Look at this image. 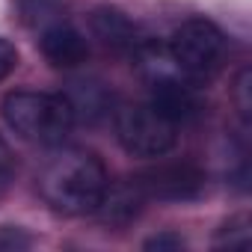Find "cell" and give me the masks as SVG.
<instances>
[{
    "label": "cell",
    "instance_id": "cell-5",
    "mask_svg": "<svg viewBox=\"0 0 252 252\" xmlns=\"http://www.w3.org/2000/svg\"><path fill=\"white\" fill-rule=\"evenodd\" d=\"M131 178L146 202H193L205 190V172L196 163H158Z\"/></svg>",
    "mask_w": 252,
    "mask_h": 252
},
{
    "label": "cell",
    "instance_id": "cell-8",
    "mask_svg": "<svg viewBox=\"0 0 252 252\" xmlns=\"http://www.w3.org/2000/svg\"><path fill=\"white\" fill-rule=\"evenodd\" d=\"M39 48L54 68H77L89 57V42L71 21L45 27L39 33Z\"/></svg>",
    "mask_w": 252,
    "mask_h": 252
},
{
    "label": "cell",
    "instance_id": "cell-15",
    "mask_svg": "<svg viewBox=\"0 0 252 252\" xmlns=\"http://www.w3.org/2000/svg\"><path fill=\"white\" fill-rule=\"evenodd\" d=\"M15 68H18V51H15V45L9 39L0 36V80L9 77Z\"/></svg>",
    "mask_w": 252,
    "mask_h": 252
},
{
    "label": "cell",
    "instance_id": "cell-12",
    "mask_svg": "<svg viewBox=\"0 0 252 252\" xmlns=\"http://www.w3.org/2000/svg\"><path fill=\"white\" fill-rule=\"evenodd\" d=\"M252 240V228H249V217L246 214H237L231 217L220 231H217V246H228V249H246Z\"/></svg>",
    "mask_w": 252,
    "mask_h": 252
},
{
    "label": "cell",
    "instance_id": "cell-14",
    "mask_svg": "<svg viewBox=\"0 0 252 252\" xmlns=\"http://www.w3.org/2000/svg\"><path fill=\"white\" fill-rule=\"evenodd\" d=\"M12 178H15V158H12V149L6 146V140L0 137V196L6 193Z\"/></svg>",
    "mask_w": 252,
    "mask_h": 252
},
{
    "label": "cell",
    "instance_id": "cell-9",
    "mask_svg": "<svg viewBox=\"0 0 252 252\" xmlns=\"http://www.w3.org/2000/svg\"><path fill=\"white\" fill-rule=\"evenodd\" d=\"M146 205V196L140 193V187L134 184V178H125L119 184H107L104 199L98 205V217L110 225H128Z\"/></svg>",
    "mask_w": 252,
    "mask_h": 252
},
{
    "label": "cell",
    "instance_id": "cell-11",
    "mask_svg": "<svg viewBox=\"0 0 252 252\" xmlns=\"http://www.w3.org/2000/svg\"><path fill=\"white\" fill-rule=\"evenodd\" d=\"M15 12H18L24 27L42 33L51 24L68 21L71 0H15Z\"/></svg>",
    "mask_w": 252,
    "mask_h": 252
},
{
    "label": "cell",
    "instance_id": "cell-6",
    "mask_svg": "<svg viewBox=\"0 0 252 252\" xmlns=\"http://www.w3.org/2000/svg\"><path fill=\"white\" fill-rule=\"evenodd\" d=\"M149 104L172 125L196 122L205 110L199 89L190 83V77H178V74H155L149 86Z\"/></svg>",
    "mask_w": 252,
    "mask_h": 252
},
{
    "label": "cell",
    "instance_id": "cell-17",
    "mask_svg": "<svg viewBox=\"0 0 252 252\" xmlns=\"http://www.w3.org/2000/svg\"><path fill=\"white\" fill-rule=\"evenodd\" d=\"M24 246H30V237L15 225H3L0 228V249H24Z\"/></svg>",
    "mask_w": 252,
    "mask_h": 252
},
{
    "label": "cell",
    "instance_id": "cell-16",
    "mask_svg": "<svg viewBox=\"0 0 252 252\" xmlns=\"http://www.w3.org/2000/svg\"><path fill=\"white\" fill-rule=\"evenodd\" d=\"M184 246H187V240L175 231H163V234H155V237L146 240V249H158V252H163V249L175 252V249H184Z\"/></svg>",
    "mask_w": 252,
    "mask_h": 252
},
{
    "label": "cell",
    "instance_id": "cell-1",
    "mask_svg": "<svg viewBox=\"0 0 252 252\" xmlns=\"http://www.w3.org/2000/svg\"><path fill=\"white\" fill-rule=\"evenodd\" d=\"M110 178L104 160L80 146H54V152L42 160L36 187L48 208L65 217L95 214Z\"/></svg>",
    "mask_w": 252,
    "mask_h": 252
},
{
    "label": "cell",
    "instance_id": "cell-13",
    "mask_svg": "<svg viewBox=\"0 0 252 252\" xmlns=\"http://www.w3.org/2000/svg\"><path fill=\"white\" fill-rule=\"evenodd\" d=\"M249 83H252V74L249 68H243L234 80V104H237V113L243 119H249V110H252V101H249Z\"/></svg>",
    "mask_w": 252,
    "mask_h": 252
},
{
    "label": "cell",
    "instance_id": "cell-4",
    "mask_svg": "<svg viewBox=\"0 0 252 252\" xmlns=\"http://www.w3.org/2000/svg\"><path fill=\"white\" fill-rule=\"evenodd\" d=\"M116 137L134 158H163L178 143V125L160 116L149 101L116 110Z\"/></svg>",
    "mask_w": 252,
    "mask_h": 252
},
{
    "label": "cell",
    "instance_id": "cell-2",
    "mask_svg": "<svg viewBox=\"0 0 252 252\" xmlns=\"http://www.w3.org/2000/svg\"><path fill=\"white\" fill-rule=\"evenodd\" d=\"M6 125L27 143L36 146H60L74 128V113L63 92H36L18 89L9 92L0 104Z\"/></svg>",
    "mask_w": 252,
    "mask_h": 252
},
{
    "label": "cell",
    "instance_id": "cell-7",
    "mask_svg": "<svg viewBox=\"0 0 252 252\" xmlns=\"http://www.w3.org/2000/svg\"><path fill=\"white\" fill-rule=\"evenodd\" d=\"M89 30L107 51H116V54H143L146 51V39L140 27L116 6H98L89 15Z\"/></svg>",
    "mask_w": 252,
    "mask_h": 252
},
{
    "label": "cell",
    "instance_id": "cell-3",
    "mask_svg": "<svg viewBox=\"0 0 252 252\" xmlns=\"http://www.w3.org/2000/svg\"><path fill=\"white\" fill-rule=\"evenodd\" d=\"M228 54L225 33L208 18H187L169 36V57L190 80H211L222 71Z\"/></svg>",
    "mask_w": 252,
    "mask_h": 252
},
{
    "label": "cell",
    "instance_id": "cell-10",
    "mask_svg": "<svg viewBox=\"0 0 252 252\" xmlns=\"http://www.w3.org/2000/svg\"><path fill=\"white\" fill-rule=\"evenodd\" d=\"M71 113H74V122H98L110 113V104H113V95L110 89L101 83V80H74L68 83V89L63 92Z\"/></svg>",
    "mask_w": 252,
    "mask_h": 252
}]
</instances>
